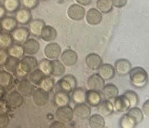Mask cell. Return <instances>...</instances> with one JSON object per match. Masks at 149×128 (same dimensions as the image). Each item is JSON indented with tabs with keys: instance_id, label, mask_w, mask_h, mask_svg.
Returning a JSON list of instances; mask_svg holds the SVG:
<instances>
[{
	"instance_id": "35",
	"label": "cell",
	"mask_w": 149,
	"mask_h": 128,
	"mask_svg": "<svg viewBox=\"0 0 149 128\" xmlns=\"http://www.w3.org/2000/svg\"><path fill=\"white\" fill-rule=\"evenodd\" d=\"M137 124L136 120L127 113L124 114L119 120V125L121 128H134Z\"/></svg>"
},
{
	"instance_id": "28",
	"label": "cell",
	"mask_w": 149,
	"mask_h": 128,
	"mask_svg": "<svg viewBox=\"0 0 149 128\" xmlns=\"http://www.w3.org/2000/svg\"><path fill=\"white\" fill-rule=\"evenodd\" d=\"M86 90L82 88H76L72 92L71 95V99L73 102L75 104H79L85 103L86 102Z\"/></svg>"
},
{
	"instance_id": "11",
	"label": "cell",
	"mask_w": 149,
	"mask_h": 128,
	"mask_svg": "<svg viewBox=\"0 0 149 128\" xmlns=\"http://www.w3.org/2000/svg\"><path fill=\"white\" fill-rule=\"evenodd\" d=\"M87 83L90 89L101 92L105 85V80L98 73H95L88 77Z\"/></svg>"
},
{
	"instance_id": "4",
	"label": "cell",
	"mask_w": 149,
	"mask_h": 128,
	"mask_svg": "<svg viewBox=\"0 0 149 128\" xmlns=\"http://www.w3.org/2000/svg\"><path fill=\"white\" fill-rule=\"evenodd\" d=\"M55 115L58 120L65 124L69 123L73 119V109L69 105L59 107L56 109Z\"/></svg>"
},
{
	"instance_id": "2",
	"label": "cell",
	"mask_w": 149,
	"mask_h": 128,
	"mask_svg": "<svg viewBox=\"0 0 149 128\" xmlns=\"http://www.w3.org/2000/svg\"><path fill=\"white\" fill-rule=\"evenodd\" d=\"M131 84L136 88H143L146 86L148 80L147 71L142 67H136L129 73Z\"/></svg>"
},
{
	"instance_id": "1",
	"label": "cell",
	"mask_w": 149,
	"mask_h": 128,
	"mask_svg": "<svg viewBox=\"0 0 149 128\" xmlns=\"http://www.w3.org/2000/svg\"><path fill=\"white\" fill-rule=\"evenodd\" d=\"M38 61L33 56H24L20 60L15 74L18 78H23L27 75L38 67Z\"/></svg>"
},
{
	"instance_id": "36",
	"label": "cell",
	"mask_w": 149,
	"mask_h": 128,
	"mask_svg": "<svg viewBox=\"0 0 149 128\" xmlns=\"http://www.w3.org/2000/svg\"><path fill=\"white\" fill-rule=\"evenodd\" d=\"M20 60V59L9 56L3 65L5 70L12 74H15L17 68L18 67Z\"/></svg>"
},
{
	"instance_id": "13",
	"label": "cell",
	"mask_w": 149,
	"mask_h": 128,
	"mask_svg": "<svg viewBox=\"0 0 149 128\" xmlns=\"http://www.w3.org/2000/svg\"><path fill=\"white\" fill-rule=\"evenodd\" d=\"M24 54L33 56L36 54L40 49V43L33 38L27 39L22 43Z\"/></svg>"
},
{
	"instance_id": "17",
	"label": "cell",
	"mask_w": 149,
	"mask_h": 128,
	"mask_svg": "<svg viewBox=\"0 0 149 128\" xmlns=\"http://www.w3.org/2000/svg\"><path fill=\"white\" fill-rule=\"evenodd\" d=\"M113 108L116 111L125 112L127 111L131 107L127 98L123 95L117 96L113 102Z\"/></svg>"
},
{
	"instance_id": "18",
	"label": "cell",
	"mask_w": 149,
	"mask_h": 128,
	"mask_svg": "<svg viewBox=\"0 0 149 128\" xmlns=\"http://www.w3.org/2000/svg\"><path fill=\"white\" fill-rule=\"evenodd\" d=\"M115 68L109 64H102L98 68V74L104 79L108 81L112 79L115 75Z\"/></svg>"
},
{
	"instance_id": "43",
	"label": "cell",
	"mask_w": 149,
	"mask_h": 128,
	"mask_svg": "<svg viewBox=\"0 0 149 128\" xmlns=\"http://www.w3.org/2000/svg\"><path fill=\"white\" fill-rule=\"evenodd\" d=\"M22 2L24 8L31 10L38 6L39 0H22Z\"/></svg>"
},
{
	"instance_id": "29",
	"label": "cell",
	"mask_w": 149,
	"mask_h": 128,
	"mask_svg": "<svg viewBox=\"0 0 149 128\" xmlns=\"http://www.w3.org/2000/svg\"><path fill=\"white\" fill-rule=\"evenodd\" d=\"M9 56L21 59L24 55L22 44L19 43L12 44L6 49Z\"/></svg>"
},
{
	"instance_id": "16",
	"label": "cell",
	"mask_w": 149,
	"mask_h": 128,
	"mask_svg": "<svg viewBox=\"0 0 149 128\" xmlns=\"http://www.w3.org/2000/svg\"><path fill=\"white\" fill-rule=\"evenodd\" d=\"M70 102L69 94L61 90H57L54 95V103L59 108L69 105Z\"/></svg>"
},
{
	"instance_id": "51",
	"label": "cell",
	"mask_w": 149,
	"mask_h": 128,
	"mask_svg": "<svg viewBox=\"0 0 149 128\" xmlns=\"http://www.w3.org/2000/svg\"><path fill=\"white\" fill-rule=\"evenodd\" d=\"M6 11L5 10L4 8L3 7L2 5H0V20L5 16L6 15Z\"/></svg>"
},
{
	"instance_id": "42",
	"label": "cell",
	"mask_w": 149,
	"mask_h": 128,
	"mask_svg": "<svg viewBox=\"0 0 149 128\" xmlns=\"http://www.w3.org/2000/svg\"><path fill=\"white\" fill-rule=\"evenodd\" d=\"M123 95L129 100L131 108L136 106L139 103V96L136 92L132 90H127L123 93Z\"/></svg>"
},
{
	"instance_id": "27",
	"label": "cell",
	"mask_w": 149,
	"mask_h": 128,
	"mask_svg": "<svg viewBox=\"0 0 149 128\" xmlns=\"http://www.w3.org/2000/svg\"><path fill=\"white\" fill-rule=\"evenodd\" d=\"M98 112L103 116H108L111 115L113 110V105L108 100L102 101L97 106Z\"/></svg>"
},
{
	"instance_id": "14",
	"label": "cell",
	"mask_w": 149,
	"mask_h": 128,
	"mask_svg": "<svg viewBox=\"0 0 149 128\" xmlns=\"http://www.w3.org/2000/svg\"><path fill=\"white\" fill-rule=\"evenodd\" d=\"M114 68L118 75L124 76L129 74L132 69V64L128 60L121 58L115 61Z\"/></svg>"
},
{
	"instance_id": "39",
	"label": "cell",
	"mask_w": 149,
	"mask_h": 128,
	"mask_svg": "<svg viewBox=\"0 0 149 128\" xmlns=\"http://www.w3.org/2000/svg\"><path fill=\"white\" fill-rule=\"evenodd\" d=\"M38 67L45 75H51L52 60L43 58L38 62Z\"/></svg>"
},
{
	"instance_id": "6",
	"label": "cell",
	"mask_w": 149,
	"mask_h": 128,
	"mask_svg": "<svg viewBox=\"0 0 149 128\" xmlns=\"http://www.w3.org/2000/svg\"><path fill=\"white\" fill-rule=\"evenodd\" d=\"M61 53L60 46L55 42H50L44 47V54L45 57L51 60L57 59Z\"/></svg>"
},
{
	"instance_id": "19",
	"label": "cell",
	"mask_w": 149,
	"mask_h": 128,
	"mask_svg": "<svg viewBox=\"0 0 149 128\" xmlns=\"http://www.w3.org/2000/svg\"><path fill=\"white\" fill-rule=\"evenodd\" d=\"M15 18L18 23L21 25H27L31 20L32 15L30 9L23 8H19L15 12Z\"/></svg>"
},
{
	"instance_id": "38",
	"label": "cell",
	"mask_w": 149,
	"mask_h": 128,
	"mask_svg": "<svg viewBox=\"0 0 149 128\" xmlns=\"http://www.w3.org/2000/svg\"><path fill=\"white\" fill-rule=\"evenodd\" d=\"M96 6L98 10L103 13L110 12L113 6L111 0H97Z\"/></svg>"
},
{
	"instance_id": "49",
	"label": "cell",
	"mask_w": 149,
	"mask_h": 128,
	"mask_svg": "<svg viewBox=\"0 0 149 128\" xmlns=\"http://www.w3.org/2000/svg\"><path fill=\"white\" fill-rule=\"evenodd\" d=\"M49 127L51 128H63L65 127V124L57 120L53 122Z\"/></svg>"
},
{
	"instance_id": "30",
	"label": "cell",
	"mask_w": 149,
	"mask_h": 128,
	"mask_svg": "<svg viewBox=\"0 0 149 128\" xmlns=\"http://www.w3.org/2000/svg\"><path fill=\"white\" fill-rule=\"evenodd\" d=\"M89 126L91 128H102L105 124V119L100 114H93L88 117Z\"/></svg>"
},
{
	"instance_id": "54",
	"label": "cell",
	"mask_w": 149,
	"mask_h": 128,
	"mask_svg": "<svg viewBox=\"0 0 149 128\" xmlns=\"http://www.w3.org/2000/svg\"><path fill=\"white\" fill-rule=\"evenodd\" d=\"M42 1H47V0H42Z\"/></svg>"
},
{
	"instance_id": "45",
	"label": "cell",
	"mask_w": 149,
	"mask_h": 128,
	"mask_svg": "<svg viewBox=\"0 0 149 128\" xmlns=\"http://www.w3.org/2000/svg\"><path fill=\"white\" fill-rule=\"evenodd\" d=\"M9 122L10 120L8 114H0V128L6 127Z\"/></svg>"
},
{
	"instance_id": "21",
	"label": "cell",
	"mask_w": 149,
	"mask_h": 128,
	"mask_svg": "<svg viewBox=\"0 0 149 128\" xmlns=\"http://www.w3.org/2000/svg\"><path fill=\"white\" fill-rule=\"evenodd\" d=\"M118 89L113 84H107L104 85L101 91V94L105 100L110 101L115 99L118 95Z\"/></svg>"
},
{
	"instance_id": "40",
	"label": "cell",
	"mask_w": 149,
	"mask_h": 128,
	"mask_svg": "<svg viewBox=\"0 0 149 128\" xmlns=\"http://www.w3.org/2000/svg\"><path fill=\"white\" fill-rule=\"evenodd\" d=\"M13 43L11 34L8 32L0 33V49H7Z\"/></svg>"
},
{
	"instance_id": "26",
	"label": "cell",
	"mask_w": 149,
	"mask_h": 128,
	"mask_svg": "<svg viewBox=\"0 0 149 128\" xmlns=\"http://www.w3.org/2000/svg\"><path fill=\"white\" fill-rule=\"evenodd\" d=\"M17 22L15 18L12 16H5L0 20L2 29L6 32L11 33L17 26Z\"/></svg>"
},
{
	"instance_id": "34",
	"label": "cell",
	"mask_w": 149,
	"mask_h": 128,
	"mask_svg": "<svg viewBox=\"0 0 149 128\" xmlns=\"http://www.w3.org/2000/svg\"><path fill=\"white\" fill-rule=\"evenodd\" d=\"M20 0H3L2 6L6 12H16L20 6Z\"/></svg>"
},
{
	"instance_id": "15",
	"label": "cell",
	"mask_w": 149,
	"mask_h": 128,
	"mask_svg": "<svg viewBox=\"0 0 149 128\" xmlns=\"http://www.w3.org/2000/svg\"><path fill=\"white\" fill-rule=\"evenodd\" d=\"M61 60L65 65L70 67L77 63L78 60V56L74 50L72 49H66L61 54Z\"/></svg>"
},
{
	"instance_id": "8",
	"label": "cell",
	"mask_w": 149,
	"mask_h": 128,
	"mask_svg": "<svg viewBox=\"0 0 149 128\" xmlns=\"http://www.w3.org/2000/svg\"><path fill=\"white\" fill-rule=\"evenodd\" d=\"M10 34L14 42L22 44L29 39L30 33L29 29L26 27H17Z\"/></svg>"
},
{
	"instance_id": "50",
	"label": "cell",
	"mask_w": 149,
	"mask_h": 128,
	"mask_svg": "<svg viewBox=\"0 0 149 128\" xmlns=\"http://www.w3.org/2000/svg\"><path fill=\"white\" fill-rule=\"evenodd\" d=\"M76 1L79 4L81 5H84V6L88 5L92 2V0H76Z\"/></svg>"
},
{
	"instance_id": "32",
	"label": "cell",
	"mask_w": 149,
	"mask_h": 128,
	"mask_svg": "<svg viewBox=\"0 0 149 128\" xmlns=\"http://www.w3.org/2000/svg\"><path fill=\"white\" fill-rule=\"evenodd\" d=\"M65 71V65L62 61L56 59L52 60L51 75L54 77H61L63 75Z\"/></svg>"
},
{
	"instance_id": "48",
	"label": "cell",
	"mask_w": 149,
	"mask_h": 128,
	"mask_svg": "<svg viewBox=\"0 0 149 128\" xmlns=\"http://www.w3.org/2000/svg\"><path fill=\"white\" fill-rule=\"evenodd\" d=\"M141 110L143 113V115H144L146 116L149 117V99L146 100L144 102V103L142 106Z\"/></svg>"
},
{
	"instance_id": "46",
	"label": "cell",
	"mask_w": 149,
	"mask_h": 128,
	"mask_svg": "<svg viewBox=\"0 0 149 128\" xmlns=\"http://www.w3.org/2000/svg\"><path fill=\"white\" fill-rule=\"evenodd\" d=\"M9 57L6 49H0V65H4Z\"/></svg>"
},
{
	"instance_id": "3",
	"label": "cell",
	"mask_w": 149,
	"mask_h": 128,
	"mask_svg": "<svg viewBox=\"0 0 149 128\" xmlns=\"http://www.w3.org/2000/svg\"><path fill=\"white\" fill-rule=\"evenodd\" d=\"M77 87V79L72 74H67L63 76L56 83L58 90H61L70 94Z\"/></svg>"
},
{
	"instance_id": "41",
	"label": "cell",
	"mask_w": 149,
	"mask_h": 128,
	"mask_svg": "<svg viewBox=\"0 0 149 128\" xmlns=\"http://www.w3.org/2000/svg\"><path fill=\"white\" fill-rule=\"evenodd\" d=\"M127 113L136 120L137 124L140 123L143 120V113L141 109L136 106L130 108Z\"/></svg>"
},
{
	"instance_id": "10",
	"label": "cell",
	"mask_w": 149,
	"mask_h": 128,
	"mask_svg": "<svg viewBox=\"0 0 149 128\" xmlns=\"http://www.w3.org/2000/svg\"><path fill=\"white\" fill-rule=\"evenodd\" d=\"M24 96L17 91H11L6 97L8 102L11 109H16L20 107L24 103Z\"/></svg>"
},
{
	"instance_id": "52",
	"label": "cell",
	"mask_w": 149,
	"mask_h": 128,
	"mask_svg": "<svg viewBox=\"0 0 149 128\" xmlns=\"http://www.w3.org/2000/svg\"><path fill=\"white\" fill-rule=\"evenodd\" d=\"M5 95V89L0 86V99H3Z\"/></svg>"
},
{
	"instance_id": "5",
	"label": "cell",
	"mask_w": 149,
	"mask_h": 128,
	"mask_svg": "<svg viewBox=\"0 0 149 128\" xmlns=\"http://www.w3.org/2000/svg\"><path fill=\"white\" fill-rule=\"evenodd\" d=\"M31 96L33 103L38 106H45L49 99V93L40 87L34 89Z\"/></svg>"
},
{
	"instance_id": "9",
	"label": "cell",
	"mask_w": 149,
	"mask_h": 128,
	"mask_svg": "<svg viewBox=\"0 0 149 128\" xmlns=\"http://www.w3.org/2000/svg\"><path fill=\"white\" fill-rule=\"evenodd\" d=\"M34 85L29 79L22 78L16 85V91L25 97L31 95L34 89Z\"/></svg>"
},
{
	"instance_id": "44",
	"label": "cell",
	"mask_w": 149,
	"mask_h": 128,
	"mask_svg": "<svg viewBox=\"0 0 149 128\" xmlns=\"http://www.w3.org/2000/svg\"><path fill=\"white\" fill-rule=\"evenodd\" d=\"M10 108L6 100L0 99V114H8Z\"/></svg>"
},
{
	"instance_id": "7",
	"label": "cell",
	"mask_w": 149,
	"mask_h": 128,
	"mask_svg": "<svg viewBox=\"0 0 149 128\" xmlns=\"http://www.w3.org/2000/svg\"><path fill=\"white\" fill-rule=\"evenodd\" d=\"M69 18L73 20L79 21L83 19L85 16L86 11L81 5L74 4L71 5L67 11Z\"/></svg>"
},
{
	"instance_id": "22",
	"label": "cell",
	"mask_w": 149,
	"mask_h": 128,
	"mask_svg": "<svg viewBox=\"0 0 149 128\" xmlns=\"http://www.w3.org/2000/svg\"><path fill=\"white\" fill-rule=\"evenodd\" d=\"M102 101L101 94L99 91L89 89L86 92V102L91 106H97Z\"/></svg>"
},
{
	"instance_id": "25",
	"label": "cell",
	"mask_w": 149,
	"mask_h": 128,
	"mask_svg": "<svg viewBox=\"0 0 149 128\" xmlns=\"http://www.w3.org/2000/svg\"><path fill=\"white\" fill-rule=\"evenodd\" d=\"M57 36L56 30L50 25H45L41 32L40 37L44 41L51 42L54 41Z\"/></svg>"
},
{
	"instance_id": "23",
	"label": "cell",
	"mask_w": 149,
	"mask_h": 128,
	"mask_svg": "<svg viewBox=\"0 0 149 128\" xmlns=\"http://www.w3.org/2000/svg\"><path fill=\"white\" fill-rule=\"evenodd\" d=\"M85 63L88 68L95 70H98L102 64V60L98 54L92 53L88 54L86 56L85 58Z\"/></svg>"
},
{
	"instance_id": "12",
	"label": "cell",
	"mask_w": 149,
	"mask_h": 128,
	"mask_svg": "<svg viewBox=\"0 0 149 128\" xmlns=\"http://www.w3.org/2000/svg\"><path fill=\"white\" fill-rule=\"evenodd\" d=\"M73 113L77 118L81 120H85L88 119L90 116L91 110L88 105L82 103L75 105L73 109Z\"/></svg>"
},
{
	"instance_id": "53",
	"label": "cell",
	"mask_w": 149,
	"mask_h": 128,
	"mask_svg": "<svg viewBox=\"0 0 149 128\" xmlns=\"http://www.w3.org/2000/svg\"><path fill=\"white\" fill-rule=\"evenodd\" d=\"M2 30V27H1V25H0V33L1 32V31Z\"/></svg>"
},
{
	"instance_id": "37",
	"label": "cell",
	"mask_w": 149,
	"mask_h": 128,
	"mask_svg": "<svg viewBox=\"0 0 149 128\" xmlns=\"http://www.w3.org/2000/svg\"><path fill=\"white\" fill-rule=\"evenodd\" d=\"M44 77L45 75L39 68H36L29 73V79L33 85L38 86Z\"/></svg>"
},
{
	"instance_id": "24",
	"label": "cell",
	"mask_w": 149,
	"mask_h": 128,
	"mask_svg": "<svg viewBox=\"0 0 149 128\" xmlns=\"http://www.w3.org/2000/svg\"><path fill=\"white\" fill-rule=\"evenodd\" d=\"M29 24V30L32 35L40 37L43 27L45 25V22L41 19H35L31 20Z\"/></svg>"
},
{
	"instance_id": "20",
	"label": "cell",
	"mask_w": 149,
	"mask_h": 128,
	"mask_svg": "<svg viewBox=\"0 0 149 128\" xmlns=\"http://www.w3.org/2000/svg\"><path fill=\"white\" fill-rule=\"evenodd\" d=\"M86 19L87 22L90 25H97L101 23L102 15L101 12L94 8H90L86 13Z\"/></svg>"
},
{
	"instance_id": "33",
	"label": "cell",
	"mask_w": 149,
	"mask_h": 128,
	"mask_svg": "<svg viewBox=\"0 0 149 128\" xmlns=\"http://www.w3.org/2000/svg\"><path fill=\"white\" fill-rule=\"evenodd\" d=\"M38 86L41 89L49 93L55 87V80L52 75H45Z\"/></svg>"
},
{
	"instance_id": "31",
	"label": "cell",
	"mask_w": 149,
	"mask_h": 128,
	"mask_svg": "<svg viewBox=\"0 0 149 128\" xmlns=\"http://www.w3.org/2000/svg\"><path fill=\"white\" fill-rule=\"evenodd\" d=\"M13 75L6 70L0 71V86L6 89L8 88L13 82Z\"/></svg>"
},
{
	"instance_id": "47",
	"label": "cell",
	"mask_w": 149,
	"mask_h": 128,
	"mask_svg": "<svg viewBox=\"0 0 149 128\" xmlns=\"http://www.w3.org/2000/svg\"><path fill=\"white\" fill-rule=\"evenodd\" d=\"M111 1L113 6L121 8L126 5L127 0H111Z\"/></svg>"
}]
</instances>
